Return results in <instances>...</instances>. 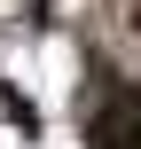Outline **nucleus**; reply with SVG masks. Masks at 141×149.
Instances as JSON below:
<instances>
[{
    "mask_svg": "<svg viewBox=\"0 0 141 149\" xmlns=\"http://www.w3.org/2000/svg\"><path fill=\"white\" fill-rule=\"evenodd\" d=\"M86 141H94V149H141V86H118V94H102V110H94Z\"/></svg>",
    "mask_w": 141,
    "mask_h": 149,
    "instance_id": "nucleus-1",
    "label": "nucleus"
}]
</instances>
